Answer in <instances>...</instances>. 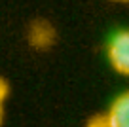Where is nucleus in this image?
I'll use <instances>...</instances> for the list:
<instances>
[{
  "label": "nucleus",
  "instance_id": "f257e3e1",
  "mask_svg": "<svg viewBox=\"0 0 129 127\" xmlns=\"http://www.w3.org/2000/svg\"><path fill=\"white\" fill-rule=\"evenodd\" d=\"M27 42L30 48L38 51H48L57 42V28L49 19H44V17L32 19L27 28Z\"/></svg>",
  "mask_w": 129,
  "mask_h": 127
},
{
  "label": "nucleus",
  "instance_id": "f03ea898",
  "mask_svg": "<svg viewBox=\"0 0 129 127\" xmlns=\"http://www.w3.org/2000/svg\"><path fill=\"white\" fill-rule=\"evenodd\" d=\"M108 63L118 74L129 78V30H120L106 46Z\"/></svg>",
  "mask_w": 129,
  "mask_h": 127
},
{
  "label": "nucleus",
  "instance_id": "7ed1b4c3",
  "mask_svg": "<svg viewBox=\"0 0 129 127\" xmlns=\"http://www.w3.org/2000/svg\"><path fill=\"white\" fill-rule=\"evenodd\" d=\"M106 118L110 127H129V91H123L112 101Z\"/></svg>",
  "mask_w": 129,
  "mask_h": 127
},
{
  "label": "nucleus",
  "instance_id": "20e7f679",
  "mask_svg": "<svg viewBox=\"0 0 129 127\" xmlns=\"http://www.w3.org/2000/svg\"><path fill=\"white\" fill-rule=\"evenodd\" d=\"M85 127H110V121L106 118V114H95V116L89 118Z\"/></svg>",
  "mask_w": 129,
  "mask_h": 127
},
{
  "label": "nucleus",
  "instance_id": "39448f33",
  "mask_svg": "<svg viewBox=\"0 0 129 127\" xmlns=\"http://www.w3.org/2000/svg\"><path fill=\"white\" fill-rule=\"evenodd\" d=\"M8 95H10V83L6 82L2 76H0V101H2V103H6Z\"/></svg>",
  "mask_w": 129,
  "mask_h": 127
},
{
  "label": "nucleus",
  "instance_id": "423d86ee",
  "mask_svg": "<svg viewBox=\"0 0 129 127\" xmlns=\"http://www.w3.org/2000/svg\"><path fill=\"white\" fill-rule=\"evenodd\" d=\"M2 121H4V103L0 101V125H2Z\"/></svg>",
  "mask_w": 129,
  "mask_h": 127
},
{
  "label": "nucleus",
  "instance_id": "0eeeda50",
  "mask_svg": "<svg viewBox=\"0 0 129 127\" xmlns=\"http://www.w3.org/2000/svg\"><path fill=\"white\" fill-rule=\"evenodd\" d=\"M110 2H129V0H110Z\"/></svg>",
  "mask_w": 129,
  "mask_h": 127
}]
</instances>
